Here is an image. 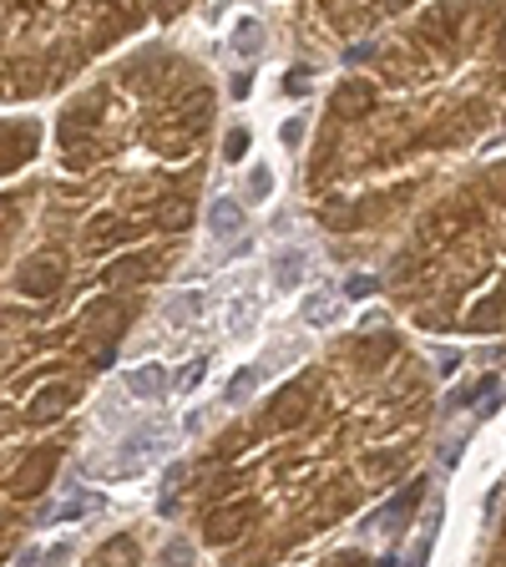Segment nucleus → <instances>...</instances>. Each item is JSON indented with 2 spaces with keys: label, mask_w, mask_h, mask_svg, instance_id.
<instances>
[{
  "label": "nucleus",
  "mask_w": 506,
  "mask_h": 567,
  "mask_svg": "<svg viewBox=\"0 0 506 567\" xmlns=\"http://www.w3.org/2000/svg\"><path fill=\"white\" fill-rule=\"evenodd\" d=\"M248 188H254V198H264V193L273 188V177H269V173H264V167H259V173L248 177Z\"/></svg>",
  "instance_id": "39448f33"
},
{
  "label": "nucleus",
  "mask_w": 506,
  "mask_h": 567,
  "mask_svg": "<svg viewBox=\"0 0 506 567\" xmlns=\"http://www.w3.org/2000/svg\"><path fill=\"white\" fill-rule=\"evenodd\" d=\"M254 380H259V370H244V375H238L234 385H228V405H234V401H244V395H248V385H254Z\"/></svg>",
  "instance_id": "20e7f679"
},
{
  "label": "nucleus",
  "mask_w": 506,
  "mask_h": 567,
  "mask_svg": "<svg viewBox=\"0 0 506 567\" xmlns=\"http://www.w3.org/2000/svg\"><path fill=\"white\" fill-rule=\"evenodd\" d=\"M334 305H340V295L334 289H319V295L304 299V324H324V319L334 315Z\"/></svg>",
  "instance_id": "f03ea898"
},
{
  "label": "nucleus",
  "mask_w": 506,
  "mask_h": 567,
  "mask_svg": "<svg viewBox=\"0 0 506 567\" xmlns=\"http://www.w3.org/2000/svg\"><path fill=\"white\" fill-rule=\"evenodd\" d=\"M208 224H213V234H238V224H244V213H238V203H234V198H224L218 208L208 213Z\"/></svg>",
  "instance_id": "7ed1b4c3"
},
{
  "label": "nucleus",
  "mask_w": 506,
  "mask_h": 567,
  "mask_svg": "<svg viewBox=\"0 0 506 567\" xmlns=\"http://www.w3.org/2000/svg\"><path fill=\"white\" fill-rule=\"evenodd\" d=\"M244 147H248V137L244 132H234V137H228V157H244Z\"/></svg>",
  "instance_id": "423d86ee"
},
{
  "label": "nucleus",
  "mask_w": 506,
  "mask_h": 567,
  "mask_svg": "<svg viewBox=\"0 0 506 567\" xmlns=\"http://www.w3.org/2000/svg\"><path fill=\"white\" fill-rule=\"evenodd\" d=\"M163 385H167L163 365H142V370H132V375H127V390H132V395H142V401H157V395H163Z\"/></svg>",
  "instance_id": "f257e3e1"
}]
</instances>
